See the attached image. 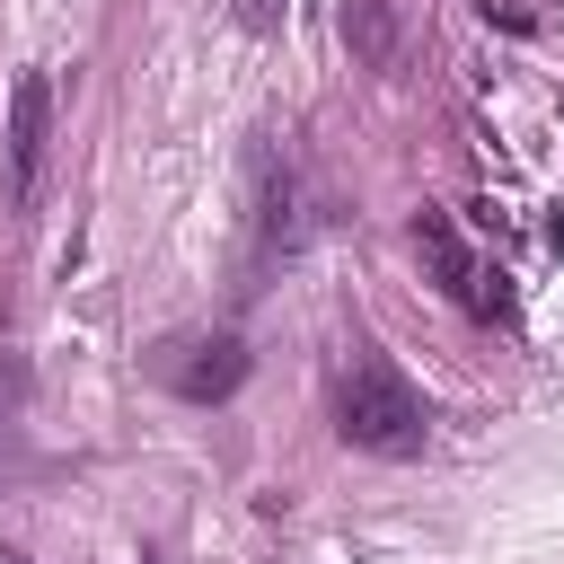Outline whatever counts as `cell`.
Segmentation results:
<instances>
[{
	"mask_svg": "<svg viewBox=\"0 0 564 564\" xmlns=\"http://www.w3.org/2000/svg\"><path fill=\"white\" fill-rule=\"evenodd\" d=\"M0 564H26V555H0Z\"/></svg>",
	"mask_w": 564,
	"mask_h": 564,
	"instance_id": "cell-9",
	"label": "cell"
},
{
	"mask_svg": "<svg viewBox=\"0 0 564 564\" xmlns=\"http://www.w3.org/2000/svg\"><path fill=\"white\" fill-rule=\"evenodd\" d=\"M414 256L432 264V282H441L467 317H511V282H502V273L458 238V220H449V212H423V220H414Z\"/></svg>",
	"mask_w": 564,
	"mask_h": 564,
	"instance_id": "cell-3",
	"label": "cell"
},
{
	"mask_svg": "<svg viewBox=\"0 0 564 564\" xmlns=\"http://www.w3.org/2000/svg\"><path fill=\"white\" fill-rule=\"evenodd\" d=\"M141 564H159V555H141Z\"/></svg>",
	"mask_w": 564,
	"mask_h": 564,
	"instance_id": "cell-10",
	"label": "cell"
},
{
	"mask_svg": "<svg viewBox=\"0 0 564 564\" xmlns=\"http://www.w3.org/2000/svg\"><path fill=\"white\" fill-rule=\"evenodd\" d=\"M9 476H18V423L0 414V485H9Z\"/></svg>",
	"mask_w": 564,
	"mask_h": 564,
	"instance_id": "cell-8",
	"label": "cell"
},
{
	"mask_svg": "<svg viewBox=\"0 0 564 564\" xmlns=\"http://www.w3.org/2000/svg\"><path fill=\"white\" fill-rule=\"evenodd\" d=\"M335 432L352 441V449H370V458H414L423 441H432V405H423V388L388 361V352H352L344 370H335Z\"/></svg>",
	"mask_w": 564,
	"mask_h": 564,
	"instance_id": "cell-1",
	"label": "cell"
},
{
	"mask_svg": "<svg viewBox=\"0 0 564 564\" xmlns=\"http://www.w3.org/2000/svg\"><path fill=\"white\" fill-rule=\"evenodd\" d=\"M335 26H344V44H352L361 70H397V9L388 0H344Z\"/></svg>",
	"mask_w": 564,
	"mask_h": 564,
	"instance_id": "cell-6",
	"label": "cell"
},
{
	"mask_svg": "<svg viewBox=\"0 0 564 564\" xmlns=\"http://www.w3.org/2000/svg\"><path fill=\"white\" fill-rule=\"evenodd\" d=\"M300 247V167L282 141H256V256Z\"/></svg>",
	"mask_w": 564,
	"mask_h": 564,
	"instance_id": "cell-5",
	"label": "cell"
},
{
	"mask_svg": "<svg viewBox=\"0 0 564 564\" xmlns=\"http://www.w3.org/2000/svg\"><path fill=\"white\" fill-rule=\"evenodd\" d=\"M238 26H247V35H264V26H282V0H238Z\"/></svg>",
	"mask_w": 564,
	"mask_h": 564,
	"instance_id": "cell-7",
	"label": "cell"
},
{
	"mask_svg": "<svg viewBox=\"0 0 564 564\" xmlns=\"http://www.w3.org/2000/svg\"><path fill=\"white\" fill-rule=\"evenodd\" d=\"M150 379L185 405H220L247 388V344L229 326H185V335H159L150 344Z\"/></svg>",
	"mask_w": 564,
	"mask_h": 564,
	"instance_id": "cell-2",
	"label": "cell"
},
{
	"mask_svg": "<svg viewBox=\"0 0 564 564\" xmlns=\"http://www.w3.org/2000/svg\"><path fill=\"white\" fill-rule=\"evenodd\" d=\"M44 132H53V79H44V70H18V88H9V194H18V203H35Z\"/></svg>",
	"mask_w": 564,
	"mask_h": 564,
	"instance_id": "cell-4",
	"label": "cell"
}]
</instances>
